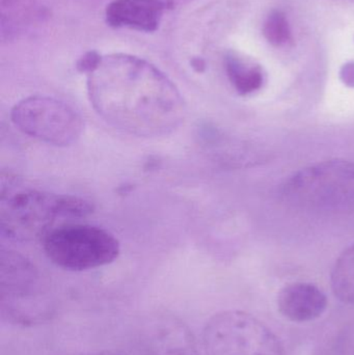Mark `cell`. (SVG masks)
Masks as SVG:
<instances>
[{
    "label": "cell",
    "instance_id": "cell-3",
    "mask_svg": "<svg viewBox=\"0 0 354 355\" xmlns=\"http://www.w3.org/2000/svg\"><path fill=\"white\" fill-rule=\"evenodd\" d=\"M284 196L299 208L318 212L354 209V162L328 160L295 173Z\"/></svg>",
    "mask_w": 354,
    "mask_h": 355
},
{
    "label": "cell",
    "instance_id": "cell-10",
    "mask_svg": "<svg viewBox=\"0 0 354 355\" xmlns=\"http://www.w3.org/2000/svg\"><path fill=\"white\" fill-rule=\"evenodd\" d=\"M328 304L326 294L310 283L289 284L278 295V311L292 322H310L320 318L328 309Z\"/></svg>",
    "mask_w": 354,
    "mask_h": 355
},
{
    "label": "cell",
    "instance_id": "cell-8",
    "mask_svg": "<svg viewBox=\"0 0 354 355\" xmlns=\"http://www.w3.org/2000/svg\"><path fill=\"white\" fill-rule=\"evenodd\" d=\"M141 342L149 355H197L193 331L176 315L166 311L145 319Z\"/></svg>",
    "mask_w": 354,
    "mask_h": 355
},
{
    "label": "cell",
    "instance_id": "cell-2",
    "mask_svg": "<svg viewBox=\"0 0 354 355\" xmlns=\"http://www.w3.org/2000/svg\"><path fill=\"white\" fill-rule=\"evenodd\" d=\"M93 206L82 198L31 188L2 186L0 225L8 237L19 241L44 239L58 221L85 217Z\"/></svg>",
    "mask_w": 354,
    "mask_h": 355
},
{
    "label": "cell",
    "instance_id": "cell-1",
    "mask_svg": "<svg viewBox=\"0 0 354 355\" xmlns=\"http://www.w3.org/2000/svg\"><path fill=\"white\" fill-rule=\"evenodd\" d=\"M87 91L94 110L105 122L135 137L170 135L186 116L176 85L155 67L137 58L102 60L89 74Z\"/></svg>",
    "mask_w": 354,
    "mask_h": 355
},
{
    "label": "cell",
    "instance_id": "cell-11",
    "mask_svg": "<svg viewBox=\"0 0 354 355\" xmlns=\"http://www.w3.org/2000/svg\"><path fill=\"white\" fill-rule=\"evenodd\" d=\"M335 296L345 304H354V244L341 254L332 271Z\"/></svg>",
    "mask_w": 354,
    "mask_h": 355
},
{
    "label": "cell",
    "instance_id": "cell-7",
    "mask_svg": "<svg viewBox=\"0 0 354 355\" xmlns=\"http://www.w3.org/2000/svg\"><path fill=\"white\" fill-rule=\"evenodd\" d=\"M10 119L24 135L56 147L76 143L85 127L82 118L74 108L43 96L21 100L12 107Z\"/></svg>",
    "mask_w": 354,
    "mask_h": 355
},
{
    "label": "cell",
    "instance_id": "cell-12",
    "mask_svg": "<svg viewBox=\"0 0 354 355\" xmlns=\"http://www.w3.org/2000/svg\"><path fill=\"white\" fill-rule=\"evenodd\" d=\"M226 69L233 87L241 95H249L259 89L263 83V74L259 67H249L236 56L226 58Z\"/></svg>",
    "mask_w": 354,
    "mask_h": 355
},
{
    "label": "cell",
    "instance_id": "cell-6",
    "mask_svg": "<svg viewBox=\"0 0 354 355\" xmlns=\"http://www.w3.org/2000/svg\"><path fill=\"white\" fill-rule=\"evenodd\" d=\"M2 318L12 324L33 327L51 318L53 308L42 298L37 268L12 252L1 254L0 265Z\"/></svg>",
    "mask_w": 354,
    "mask_h": 355
},
{
    "label": "cell",
    "instance_id": "cell-15",
    "mask_svg": "<svg viewBox=\"0 0 354 355\" xmlns=\"http://www.w3.org/2000/svg\"><path fill=\"white\" fill-rule=\"evenodd\" d=\"M343 79L347 85H354V64H347L343 70Z\"/></svg>",
    "mask_w": 354,
    "mask_h": 355
},
{
    "label": "cell",
    "instance_id": "cell-17",
    "mask_svg": "<svg viewBox=\"0 0 354 355\" xmlns=\"http://www.w3.org/2000/svg\"><path fill=\"white\" fill-rule=\"evenodd\" d=\"M81 355H118L112 352H89V354H81Z\"/></svg>",
    "mask_w": 354,
    "mask_h": 355
},
{
    "label": "cell",
    "instance_id": "cell-13",
    "mask_svg": "<svg viewBox=\"0 0 354 355\" xmlns=\"http://www.w3.org/2000/svg\"><path fill=\"white\" fill-rule=\"evenodd\" d=\"M264 35L274 45H282L290 39V29L284 15L274 12L264 25Z\"/></svg>",
    "mask_w": 354,
    "mask_h": 355
},
{
    "label": "cell",
    "instance_id": "cell-14",
    "mask_svg": "<svg viewBox=\"0 0 354 355\" xmlns=\"http://www.w3.org/2000/svg\"><path fill=\"white\" fill-rule=\"evenodd\" d=\"M102 58L98 52L89 51L81 56L77 62L76 68L79 72L91 74L101 64Z\"/></svg>",
    "mask_w": 354,
    "mask_h": 355
},
{
    "label": "cell",
    "instance_id": "cell-16",
    "mask_svg": "<svg viewBox=\"0 0 354 355\" xmlns=\"http://www.w3.org/2000/svg\"><path fill=\"white\" fill-rule=\"evenodd\" d=\"M191 67H193V68L195 69V71H197V72H203V71L205 70L206 64L205 62L202 60V58H193V60H191Z\"/></svg>",
    "mask_w": 354,
    "mask_h": 355
},
{
    "label": "cell",
    "instance_id": "cell-4",
    "mask_svg": "<svg viewBox=\"0 0 354 355\" xmlns=\"http://www.w3.org/2000/svg\"><path fill=\"white\" fill-rule=\"evenodd\" d=\"M42 241L47 258L56 266L70 271L106 266L120 254V243L114 234L85 223L58 225Z\"/></svg>",
    "mask_w": 354,
    "mask_h": 355
},
{
    "label": "cell",
    "instance_id": "cell-5",
    "mask_svg": "<svg viewBox=\"0 0 354 355\" xmlns=\"http://www.w3.org/2000/svg\"><path fill=\"white\" fill-rule=\"evenodd\" d=\"M207 355H284L280 339L259 319L243 311H222L203 331Z\"/></svg>",
    "mask_w": 354,
    "mask_h": 355
},
{
    "label": "cell",
    "instance_id": "cell-9",
    "mask_svg": "<svg viewBox=\"0 0 354 355\" xmlns=\"http://www.w3.org/2000/svg\"><path fill=\"white\" fill-rule=\"evenodd\" d=\"M166 3L162 0H114L106 8V21L114 28L145 33L157 31Z\"/></svg>",
    "mask_w": 354,
    "mask_h": 355
}]
</instances>
